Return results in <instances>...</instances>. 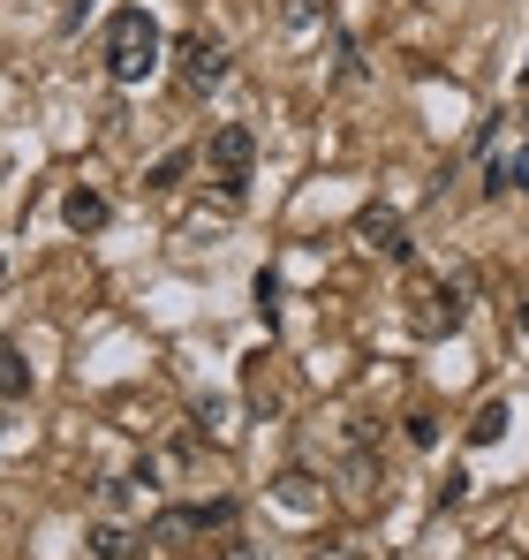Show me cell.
<instances>
[{"label": "cell", "instance_id": "cell-2", "mask_svg": "<svg viewBox=\"0 0 529 560\" xmlns=\"http://www.w3.org/2000/svg\"><path fill=\"white\" fill-rule=\"evenodd\" d=\"M204 160H212V175H220V197H243L250 160H258V137H250L243 121H220V129H212V144H204Z\"/></svg>", "mask_w": 529, "mask_h": 560}, {"label": "cell", "instance_id": "cell-18", "mask_svg": "<svg viewBox=\"0 0 529 560\" xmlns=\"http://www.w3.org/2000/svg\"><path fill=\"white\" fill-rule=\"evenodd\" d=\"M522 334H529V295H522Z\"/></svg>", "mask_w": 529, "mask_h": 560}, {"label": "cell", "instance_id": "cell-9", "mask_svg": "<svg viewBox=\"0 0 529 560\" xmlns=\"http://www.w3.org/2000/svg\"><path fill=\"white\" fill-rule=\"evenodd\" d=\"M461 311H469L461 303V280H439L432 288V326H461Z\"/></svg>", "mask_w": 529, "mask_h": 560}, {"label": "cell", "instance_id": "cell-15", "mask_svg": "<svg viewBox=\"0 0 529 560\" xmlns=\"http://www.w3.org/2000/svg\"><path fill=\"white\" fill-rule=\"evenodd\" d=\"M181 167H189V152H167V160H160V167H152V183L167 189V183H175V175H181Z\"/></svg>", "mask_w": 529, "mask_h": 560}, {"label": "cell", "instance_id": "cell-16", "mask_svg": "<svg viewBox=\"0 0 529 560\" xmlns=\"http://www.w3.org/2000/svg\"><path fill=\"white\" fill-rule=\"evenodd\" d=\"M84 15H91V0H69V8H61V31H77Z\"/></svg>", "mask_w": 529, "mask_h": 560}, {"label": "cell", "instance_id": "cell-17", "mask_svg": "<svg viewBox=\"0 0 529 560\" xmlns=\"http://www.w3.org/2000/svg\"><path fill=\"white\" fill-rule=\"evenodd\" d=\"M220 560H264V553H258V546H227Z\"/></svg>", "mask_w": 529, "mask_h": 560}, {"label": "cell", "instance_id": "cell-3", "mask_svg": "<svg viewBox=\"0 0 529 560\" xmlns=\"http://www.w3.org/2000/svg\"><path fill=\"white\" fill-rule=\"evenodd\" d=\"M220 77H227V46H220V38H204V31H197V38H181V92L204 98Z\"/></svg>", "mask_w": 529, "mask_h": 560}, {"label": "cell", "instance_id": "cell-14", "mask_svg": "<svg viewBox=\"0 0 529 560\" xmlns=\"http://www.w3.org/2000/svg\"><path fill=\"white\" fill-rule=\"evenodd\" d=\"M507 189H522V197H529V144L515 152V160H507Z\"/></svg>", "mask_w": 529, "mask_h": 560}, {"label": "cell", "instance_id": "cell-12", "mask_svg": "<svg viewBox=\"0 0 529 560\" xmlns=\"http://www.w3.org/2000/svg\"><path fill=\"white\" fill-rule=\"evenodd\" d=\"M432 500H439V508H461V500H469V469H446L439 485H432Z\"/></svg>", "mask_w": 529, "mask_h": 560}, {"label": "cell", "instance_id": "cell-6", "mask_svg": "<svg viewBox=\"0 0 529 560\" xmlns=\"http://www.w3.org/2000/svg\"><path fill=\"white\" fill-rule=\"evenodd\" d=\"M272 500H280L287 515H318V508H326V492H318L310 469H280V477H272Z\"/></svg>", "mask_w": 529, "mask_h": 560}, {"label": "cell", "instance_id": "cell-13", "mask_svg": "<svg viewBox=\"0 0 529 560\" xmlns=\"http://www.w3.org/2000/svg\"><path fill=\"white\" fill-rule=\"evenodd\" d=\"M409 440H416V447H439V424H432V417L416 409V417H409Z\"/></svg>", "mask_w": 529, "mask_h": 560}, {"label": "cell", "instance_id": "cell-10", "mask_svg": "<svg viewBox=\"0 0 529 560\" xmlns=\"http://www.w3.org/2000/svg\"><path fill=\"white\" fill-rule=\"evenodd\" d=\"M91 553L98 560H129V530H121V523H98V530H91Z\"/></svg>", "mask_w": 529, "mask_h": 560}, {"label": "cell", "instance_id": "cell-8", "mask_svg": "<svg viewBox=\"0 0 529 560\" xmlns=\"http://www.w3.org/2000/svg\"><path fill=\"white\" fill-rule=\"evenodd\" d=\"M23 394H31V364L15 341H0V401H23Z\"/></svg>", "mask_w": 529, "mask_h": 560}, {"label": "cell", "instance_id": "cell-5", "mask_svg": "<svg viewBox=\"0 0 529 560\" xmlns=\"http://www.w3.org/2000/svg\"><path fill=\"white\" fill-rule=\"evenodd\" d=\"M61 220L77 228V235H98L106 220H114V205H106V189H91V183H77L69 197H61Z\"/></svg>", "mask_w": 529, "mask_h": 560}, {"label": "cell", "instance_id": "cell-11", "mask_svg": "<svg viewBox=\"0 0 529 560\" xmlns=\"http://www.w3.org/2000/svg\"><path fill=\"white\" fill-rule=\"evenodd\" d=\"M197 424H212V440H220V447H235V409H227V401L197 409Z\"/></svg>", "mask_w": 529, "mask_h": 560}, {"label": "cell", "instance_id": "cell-7", "mask_svg": "<svg viewBox=\"0 0 529 560\" xmlns=\"http://www.w3.org/2000/svg\"><path fill=\"white\" fill-rule=\"evenodd\" d=\"M507 424H515V409H507V401H484V409H477V424H469V447H499V440H507Z\"/></svg>", "mask_w": 529, "mask_h": 560}, {"label": "cell", "instance_id": "cell-1", "mask_svg": "<svg viewBox=\"0 0 529 560\" xmlns=\"http://www.w3.org/2000/svg\"><path fill=\"white\" fill-rule=\"evenodd\" d=\"M160 15L152 8H121L114 23H106V77L114 84H144L152 69H160Z\"/></svg>", "mask_w": 529, "mask_h": 560}, {"label": "cell", "instance_id": "cell-4", "mask_svg": "<svg viewBox=\"0 0 529 560\" xmlns=\"http://www.w3.org/2000/svg\"><path fill=\"white\" fill-rule=\"evenodd\" d=\"M363 243H371L378 258H393V266H409V228H401V212H386V205H371V212H363Z\"/></svg>", "mask_w": 529, "mask_h": 560}]
</instances>
